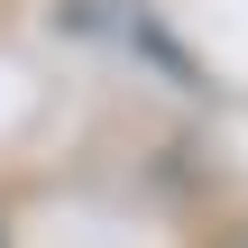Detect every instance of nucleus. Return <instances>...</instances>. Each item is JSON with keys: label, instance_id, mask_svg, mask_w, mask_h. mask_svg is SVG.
I'll use <instances>...</instances> for the list:
<instances>
[{"label": "nucleus", "instance_id": "1", "mask_svg": "<svg viewBox=\"0 0 248 248\" xmlns=\"http://www.w3.org/2000/svg\"><path fill=\"white\" fill-rule=\"evenodd\" d=\"M221 248H248V230H230V239H221Z\"/></svg>", "mask_w": 248, "mask_h": 248}, {"label": "nucleus", "instance_id": "2", "mask_svg": "<svg viewBox=\"0 0 248 248\" xmlns=\"http://www.w3.org/2000/svg\"><path fill=\"white\" fill-rule=\"evenodd\" d=\"M0 248H9V230H0Z\"/></svg>", "mask_w": 248, "mask_h": 248}]
</instances>
